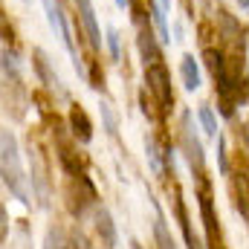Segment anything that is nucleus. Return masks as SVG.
I'll use <instances>...</instances> for the list:
<instances>
[{
  "label": "nucleus",
  "mask_w": 249,
  "mask_h": 249,
  "mask_svg": "<svg viewBox=\"0 0 249 249\" xmlns=\"http://www.w3.org/2000/svg\"><path fill=\"white\" fill-rule=\"evenodd\" d=\"M0 180L9 188V194H15L23 206L32 203V188L29 177L23 171V160H20V148L12 130H0Z\"/></svg>",
  "instance_id": "obj_1"
},
{
  "label": "nucleus",
  "mask_w": 249,
  "mask_h": 249,
  "mask_svg": "<svg viewBox=\"0 0 249 249\" xmlns=\"http://www.w3.org/2000/svg\"><path fill=\"white\" fill-rule=\"evenodd\" d=\"M145 84H148V93L157 99V105L162 110H168L174 105V93H171V75L165 70L162 61H154L145 67Z\"/></svg>",
  "instance_id": "obj_2"
},
{
  "label": "nucleus",
  "mask_w": 249,
  "mask_h": 249,
  "mask_svg": "<svg viewBox=\"0 0 249 249\" xmlns=\"http://www.w3.org/2000/svg\"><path fill=\"white\" fill-rule=\"evenodd\" d=\"M180 145H183V154H186L188 165L197 171V174H203V168H206V151H203V142L194 136V127H191V113H183V130H180Z\"/></svg>",
  "instance_id": "obj_3"
},
{
  "label": "nucleus",
  "mask_w": 249,
  "mask_h": 249,
  "mask_svg": "<svg viewBox=\"0 0 249 249\" xmlns=\"http://www.w3.org/2000/svg\"><path fill=\"white\" fill-rule=\"evenodd\" d=\"M41 3H44V12H47V20H50L53 32H58V38L64 41L67 53L72 55V61H75V67H78V55H75V47H72V35H70V23H67V15L61 12L58 0H41Z\"/></svg>",
  "instance_id": "obj_4"
},
{
  "label": "nucleus",
  "mask_w": 249,
  "mask_h": 249,
  "mask_svg": "<svg viewBox=\"0 0 249 249\" xmlns=\"http://www.w3.org/2000/svg\"><path fill=\"white\" fill-rule=\"evenodd\" d=\"M29 168H32V177H29L32 194L38 197L41 206H47L50 203V177H47V162H44V157H41L38 148L29 151Z\"/></svg>",
  "instance_id": "obj_5"
},
{
  "label": "nucleus",
  "mask_w": 249,
  "mask_h": 249,
  "mask_svg": "<svg viewBox=\"0 0 249 249\" xmlns=\"http://www.w3.org/2000/svg\"><path fill=\"white\" fill-rule=\"evenodd\" d=\"M93 229H96V238H99V244L105 249H116V223H113V217H110V212L105 209V206H96V212H93Z\"/></svg>",
  "instance_id": "obj_6"
},
{
  "label": "nucleus",
  "mask_w": 249,
  "mask_h": 249,
  "mask_svg": "<svg viewBox=\"0 0 249 249\" xmlns=\"http://www.w3.org/2000/svg\"><path fill=\"white\" fill-rule=\"evenodd\" d=\"M78 6V18H81V26L87 29V38H90V47L99 50L102 47V32H99V23H96V12H93V3L90 0H75Z\"/></svg>",
  "instance_id": "obj_7"
},
{
  "label": "nucleus",
  "mask_w": 249,
  "mask_h": 249,
  "mask_svg": "<svg viewBox=\"0 0 249 249\" xmlns=\"http://www.w3.org/2000/svg\"><path fill=\"white\" fill-rule=\"evenodd\" d=\"M200 214H203L206 238H209V247H212V244H217V220H214V212H212V197H209V194H200Z\"/></svg>",
  "instance_id": "obj_8"
},
{
  "label": "nucleus",
  "mask_w": 249,
  "mask_h": 249,
  "mask_svg": "<svg viewBox=\"0 0 249 249\" xmlns=\"http://www.w3.org/2000/svg\"><path fill=\"white\" fill-rule=\"evenodd\" d=\"M70 127H72V133H75L81 142H90V136H93V124H90L87 113H84L78 105L70 110Z\"/></svg>",
  "instance_id": "obj_9"
},
{
  "label": "nucleus",
  "mask_w": 249,
  "mask_h": 249,
  "mask_svg": "<svg viewBox=\"0 0 249 249\" xmlns=\"http://www.w3.org/2000/svg\"><path fill=\"white\" fill-rule=\"evenodd\" d=\"M180 75H183V87H186V90H197V87H200V67L194 61V55H183Z\"/></svg>",
  "instance_id": "obj_10"
},
{
  "label": "nucleus",
  "mask_w": 249,
  "mask_h": 249,
  "mask_svg": "<svg viewBox=\"0 0 249 249\" xmlns=\"http://www.w3.org/2000/svg\"><path fill=\"white\" fill-rule=\"evenodd\" d=\"M41 249H72V241H70L64 226H50L47 235H44V247Z\"/></svg>",
  "instance_id": "obj_11"
},
{
  "label": "nucleus",
  "mask_w": 249,
  "mask_h": 249,
  "mask_svg": "<svg viewBox=\"0 0 249 249\" xmlns=\"http://www.w3.org/2000/svg\"><path fill=\"white\" fill-rule=\"evenodd\" d=\"M154 241H157V249H177V244H174V238H171V232H168L162 217L154 220Z\"/></svg>",
  "instance_id": "obj_12"
},
{
  "label": "nucleus",
  "mask_w": 249,
  "mask_h": 249,
  "mask_svg": "<svg viewBox=\"0 0 249 249\" xmlns=\"http://www.w3.org/2000/svg\"><path fill=\"white\" fill-rule=\"evenodd\" d=\"M139 50H142V58H145V64L162 61V58H160V50H157V44H154V38H151V29H148V32L142 29V35H139Z\"/></svg>",
  "instance_id": "obj_13"
},
{
  "label": "nucleus",
  "mask_w": 249,
  "mask_h": 249,
  "mask_svg": "<svg viewBox=\"0 0 249 249\" xmlns=\"http://www.w3.org/2000/svg\"><path fill=\"white\" fill-rule=\"evenodd\" d=\"M177 217H180V226H183V235H186V247H188V249H203V247H200V241L194 238L191 226H188V214H186V206H183V200H177Z\"/></svg>",
  "instance_id": "obj_14"
},
{
  "label": "nucleus",
  "mask_w": 249,
  "mask_h": 249,
  "mask_svg": "<svg viewBox=\"0 0 249 249\" xmlns=\"http://www.w3.org/2000/svg\"><path fill=\"white\" fill-rule=\"evenodd\" d=\"M35 70H38V75H41L47 84H58V75H53V70H50V58L44 55V50H35Z\"/></svg>",
  "instance_id": "obj_15"
},
{
  "label": "nucleus",
  "mask_w": 249,
  "mask_h": 249,
  "mask_svg": "<svg viewBox=\"0 0 249 249\" xmlns=\"http://www.w3.org/2000/svg\"><path fill=\"white\" fill-rule=\"evenodd\" d=\"M151 15H154V23H157V29H160V41L168 44V41H171V32H168V23H165V12H162V6H151Z\"/></svg>",
  "instance_id": "obj_16"
},
{
  "label": "nucleus",
  "mask_w": 249,
  "mask_h": 249,
  "mask_svg": "<svg viewBox=\"0 0 249 249\" xmlns=\"http://www.w3.org/2000/svg\"><path fill=\"white\" fill-rule=\"evenodd\" d=\"M145 154H148V160H151L154 174L162 177V160H160V151H157V142H154V139H145Z\"/></svg>",
  "instance_id": "obj_17"
},
{
  "label": "nucleus",
  "mask_w": 249,
  "mask_h": 249,
  "mask_svg": "<svg viewBox=\"0 0 249 249\" xmlns=\"http://www.w3.org/2000/svg\"><path fill=\"white\" fill-rule=\"evenodd\" d=\"M200 122H203V127H206V133H209V136H217V122H214V113H212V107H209V105H203V107H200Z\"/></svg>",
  "instance_id": "obj_18"
},
{
  "label": "nucleus",
  "mask_w": 249,
  "mask_h": 249,
  "mask_svg": "<svg viewBox=\"0 0 249 249\" xmlns=\"http://www.w3.org/2000/svg\"><path fill=\"white\" fill-rule=\"evenodd\" d=\"M107 50H110V55H113V61H119V32L110 26L107 29Z\"/></svg>",
  "instance_id": "obj_19"
},
{
  "label": "nucleus",
  "mask_w": 249,
  "mask_h": 249,
  "mask_svg": "<svg viewBox=\"0 0 249 249\" xmlns=\"http://www.w3.org/2000/svg\"><path fill=\"white\" fill-rule=\"evenodd\" d=\"M9 238V212L3 209V203H0V244Z\"/></svg>",
  "instance_id": "obj_20"
},
{
  "label": "nucleus",
  "mask_w": 249,
  "mask_h": 249,
  "mask_svg": "<svg viewBox=\"0 0 249 249\" xmlns=\"http://www.w3.org/2000/svg\"><path fill=\"white\" fill-rule=\"evenodd\" d=\"M70 241H72V249H93V247H90V241H87V238H84L81 232H75V235H72Z\"/></svg>",
  "instance_id": "obj_21"
},
{
  "label": "nucleus",
  "mask_w": 249,
  "mask_h": 249,
  "mask_svg": "<svg viewBox=\"0 0 249 249\" xmlns=\"http://www.w3.org/2000/svg\"><path fill=\"white\" fill-rule=\"evenodd\" d=\"M9 38H12V26H9V20L0 12V41H9Z\"/></svg>",
  "instance_id": "obj_22"
},
{
  "label": "nucleus",
  "mask_w": 249,
  "mask_h": 249,
  "mask_svg": "<svg viewBox=\"0 0 249 249\" xmlns=\"http://www.w3.org/2000/svg\"><path fill=\"white\" fill-rule=\"evenodd\" d=\"M244 139H247V145H249V122H247V127H244Z\"/></svg>",
  "instance_id": "obj_23"
},
{
  "label": "nucleus",
  "mask_w": 249,
  "mask_h": 249,
  "mask_svg": "<svg viewBox=\"0 0 249 249\" xmlns=\"http://www.w3.org/2000/svg\"><path fill=\"white\" fill-rule=\"evenodd\" d=\"M238 3H241V6H244V9H249V0H238Z\"/></svg>",
  "instance_id": "obj_24"
},
{
  "label": "nucleus",
  "mask_w": 249,
  "mask_h": 249,
  "mask_svg": "<svg viewBox=\"0 0 249 249\" xmlns=\"http://www.w3.org/2000/svg\"><path fill=\"white\" fill-rule=\"evenodd\" d=\"M116 3H119V6H124V3H127V0H116Z\"/></svg>",
  "instance_id": "obj_25"
}]
</instances>
